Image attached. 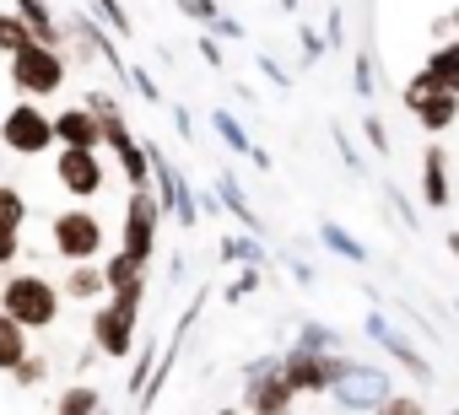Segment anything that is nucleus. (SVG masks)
<instances>
[{
    "instance_id": "f257e3e1",
    "label": "nucleus",
    "mask_w": 459,
    "mask_h": 415,
    "mask_svg": "<svg viewBox=\"0 0 459 415\" xmlns=\"http://www.w3.org/2000/svg\"><path fill=\"white\" fill-rule=\"evenodd\" d=\"M60 308H65L60 286L49 275H39V270H6V281H0V313L17 318L28 335L55 329L60 324Z\"/></svg>"
},
{
    "instance_id": "f03ea898",
    "label": "nucleus",
    "mask_w": 459,
    "mask_h": 415,
    "mask_svg": "<svg viewBox=\"0 0 459 415\" xmlns=\"http://www.w3.org/2000/svg\"><path fill=\"white\" fill-rule=\"evenodd\" d=\"M65 76H71V60H65V49H49V44H28L6 60V81L28 103H44V97L65 92Z\"/></svg>"
},
{
    "instance_id": "7ed1b4c3",
    "label": "nucleus",
    "mask_w": 459,
    "mask_h": 415,
    "mask_svg": "<svg viewBox=\"0 0 459 415\" xmlns=\"http://www.w3.org/2000/svg\"><path fill=\"white\" fill-rule=\"evenodd\" d=\"M49 249L60 265H87V259H103L108 249V227L98 211L87 205H71V211H55L49 216Z\"/></svg>"
},
{
    "instance_id": "20e7f679",
    "label": "nucleus",
    "mask_w": 459,
    "mask_h": 415,
    "mask_svg": "<svg viewBox=\"0 0 459 415\" xmlns=\"http://www.w3.org/2000/svg\"><path fill=\"white\" fill-rule=\"evenodd\" d=\"M157 227H162V205L152 189H130L125 199V222H119V254L135 259L141 270H152L157 259Z\"/></svg>"
},
{
    "instance_id": "39448f33",
    "label": "nucleus",
    "mask_w": 459,
    "mask_h": 415,
    "mask_svg": "<svg viewBox=\"0 0 459 415\" xmlns=\"http://www.w3.org/2000/svg\"><path fill=\"white\" fill-rule=\"evenodd\" d=\"M0 146L12 157H49L55 151V124H49L44 103L17 97L6 114H0Z\"/></svg>"
},
{
    "instance_id": "423d86ee",
    "label": "nucleus",
    "mask_w": 459,
    "mask_h": 415,
    "mask_svg": "<svg viewBox=\"0 0 459 415\" xmlns=\"http://www.w3.org/2000/svg\"><path fill=\"white\" fill-rule=\"evenodd\" d=\"M292 404H298V394H292L287 377H281V356H260V361H249L238 410H244V415H292Z\"/></svg>"
},
{
    "instance_id": "0eeeda50",
    "label": "nucleus",
    "mask_w": 459,
    "mask_h": 415,
    "mask_svg": "<svg viewBox=\"0 0 459 415\" xmlns=\"http://www.w3.org/2000/svg\"><path fill=\"white\" fill-rule=\"evenodd\" d=\"M146 146V157H152V194H157V205H162V211H173V222L178 227H195L200 222V199H195V189L184 183V173L168 162V151L157 146V140H141Z\"/></svg>"
},
{
    "instance_id": "6e6552de",
    "label": "nucleus",
    "mask_w": 459,
    "mask_h": 415,
    "mask_svg": "<svg viewBox=\"0 0 459 415\" xmlns=\"http://www.w3.org/2000/svg\"><path fill=\"white\" fill-rule=\"evenodd\" d=\"M135 340H141V313H130V308H119V302H92V351L98 356H114V361H125L130 351H135Z\"/></svg>"
},
{
    "instance_id": "1a4fd4ad",
    "label": "nucleus",
    "mask_w": 459,
    "mask_h": 415,
    "mask_svg": "<svg viewBox=\"0 0 459 415\" xmlns=\"http://www.w3.org/2000/svg\"><path fill=\"white\" fill-rule=\"evenodd\" d=\"M341 361H346V351H303V345H292L281 356V377H287L292 394H330V383L341 377Z\"/></svg>"
},
{
    "instance_id": "9d476101",
    "label": "nucleus",
    "mask_w": 459,
    "mask_h": 415,
    "mask_svg": "<svg viewBox=\"0 0 459 415\" xmlns=\"http://www.w3.org/2000/svg\"><path fill=\"white\" fill-rule=\"evenodd\" d=\"M330 394L346 404V410H378L389 394H394V377L384 367H368V361H341V377L330 383Z\"/></svg>"
},
{
    "instance_id": "9b49d317",
    "label": "nucleus",
    "mask_w": 459,
    "mask_h": 415,
    "mask_svg": "<svg viewBox=\"0 0 459 415\" xmlns=\"http://www.w3.org/2000/svg\"><path fill=\"white\" fill-rule=\"evenodd\" d=\"M55 183L71 199H92L108 183V162L103 151H82V146H55Z\"/></svg>"
},
{
    "instance_id": "f8f14e48",
    "label": "nucleus",
    "mask_w": 459,
    "mask_h": 415,
    "mask_svg": "<svg viewBox=\"0 0 459 415\" xmlns=\"http://www.w3.org/2000/svg\"><path fill=\"white\" fill-rule=\"evenodd\" d=\"M49 124H55V146L103 151V124H98V114H92V108H82V103H65V108H55V114H49Z\"/></svg>"
},
{
    "instance_id": "ddd939ff",
    "label": "nucleus",
    "mask_w": 459,
    "mask_h": 415,
    "mask_svg": "<svg viewBox=\"0 0 459 415\" xmlns=\"http://www.w3.org/2000/svg\"><path fill=\"white\" fill-rule=\"evenodd\" d=\"M12 12L22 17V28L33 33V44L65 49V28H60V12L49 6V0H12Z\"/></svg>"
},
{
    "instance_id": "4468645a",
    "label": "nucleus",
    "mask_w": 459,
    "mask_h": 415,
    "mask_svg": "<svg viewBox=\"0 0 459 415\" xmlns=\"http://www.w3.org/2000/svg\"><path fill=\"white\" fill-rule=\"evenodd\" d=\"M55 286H60L65 302H87V308L108 297V281H103V265H98V259H87V265H65V275H60Z\"/></svg>"
},
{
    "instance_id": "2eb2a0df",
    "label": "nucleus",
    "mask_w": 459,
    "mask_h": 415,
    "mask_svg": "<svg viewBox=\"0 0 459 415\" xmlns=\"http://www.w3.org/2000/svg\"><path fill=\"white\" fill-rule=\"evenodd\" d=\"M368 335H373V345H384V351H389V356H394L405 372L427 377V356H421V351H416V345H411L400 329H389V318H384V313H368Z\"/></svg>"
},
{
    "instance_id": "dca6fc26",
    "label": "nucleus",
    "mask_w": 459,
    "mask_h": 415,
    "mask_svg": "<svg viewBox=\"0 0 459 415\" xmlns=\"http://www.w3.org/2000/svg\"><path fill=\"white\" fill-rule=\"evenodd\" d=\"M421 194H427V205L432 211H448V157L437 151V146H427V157H421Z\"/></svg>"
},
{
    "instance_id": "f3484780",
    "label": "nucleus",
    "mask_w": 459,
    "mask_h": 415,
    "mask_svg": "<svg viewBox=\"0 0 459 415\" xmlns=\"http://www.w3.org/2000/svg\"><path fill=\"white\" fill-rule=\"evenodd\" d=\"M98 265H103L108 297H114V292H135V297H146V270H141L135 259H125V254H108V259H98Z\"/></svg>"
},
{
    "instance_id": "a211bd4d",
    "label": "nucleus",
    "mask_w": 459,
    "mask_h": 415,
    "mask_svg": "<svg viewBox=\"0 0 459 415\" xmlns=\"http://www.w3.org/2000/svg\"><path fill=\"white\" fill-rule=\"evenodd\" d=\"M416 119H421V130H427V135L448 130V124L459 119V92H432V97L416 108Z\"/></svg>"
},
{
    "instance_id": "6ab92c4d",
    "label": "nucleus",
    "mask_w": 459,
    "mask_h": 415,
    "mask_svg": "<svg viewBox=\"0 0 459 415\" xmlns=\"http://www.w3.org/2000/svg\"><path fill=\"white\" fill-rule=\"evenodd\" d=\"M421 71H427V76H432L443 92H459V38H448L443 49H432Z\"/></svg>"
},
{
    "instance_id": "aec40b11",
    "label": "nucleus",
    "mask_w": 459,
    "mask_h": 415,
    "mask_svg": "<svg viewBox=\"0 0 459 415\" xmlns=\"http://www.w3.org/2000/svg\"><path fill=\"white\" fill-rule=\"evenodd\" d=\"M216 194H221L227 211L244 222V233H249V238H260V216L249 211V199H244V189H238V178H233V173H216Z\"/></svg>"
},
{
    "instance_id": "412c9836",
    "label": "nucleus",
    "mask_w": 459,
    "mask_h": 415,
    "mask_svg": "<svg viewBox=\"0 0 459 415\" xmlns=\"http://www.w3.org/2000/svg\"><path fill=\"white\" fill-rule=\"evenodd\" d=\"M33 351V335L17 324V318H6V313H0V372H12L22 356Z\"/></svg>"
},
{
    "instance_id": "4be33fe9",
    "label": "nucleus",
    "mask_w": 459,
    "mask_h": 415,
    "mask_svg": "<svg viewBox=\"0 0 459 415\" xmlns=\"http://www.w3.org/2000/svg\"><path fill=\"white\" fill-rule=\"evenodd\" d=\"M114 167L125 173V183H130V189H152V157H146V146H141V140H130L125 151H114Z\"/></svg>"
},
{
    "instance_id": "5701e85b",
    "label": "nucleus",
    "mask_w": 459,
    "mask_h": 415,
    "mask_svg": "<svg viewBox=\"0 0 459 415\" xmlns=\"http://www.w3.org/2000/svg\"><path fill=\"white\" fill-rule=\"evenodd\" d=\"M103 410V394L92 383H65V394L55 399V415H98Z\"/></svg>"
},
{
    "instance_id": "b1692460",
    "label": "nucleus",
    "mask_w": 459,
    "mask_h": 415,
    "mask_svg": "<svg viewBox=\"0 0 459 415\" xmlns=\"http://www.w3.org/2000/svg\"><path fill=\"white\" fill-rule=\"evenodd\" d=\"M0 227H17V233L28 227V194L6 178H0Z\"/></svg>"
},
{
    "instance_id": "393cba45",
    "label": "nucleus",
    "mask_w": 459,
    "mask_h": 415,
    "mask_svg": "<svg viewBox=\"0 0 459 415\" xmlns=\"http://www.w3.org/2000/svg\"><path fill=\"white\" fill-rule=\"evenodd\" d=\"M211 124H216V135H221V146H227V151H238V157H255V140L244 135V124H238L233 114H227V108H216V114H211Z\"/></svg>"
},
{
    "instance_id": "a878e982",
    "label": "nucleus",
    "mask_w": 459,
    "mask_h": 415,
    "mask_svg": "<svg viewBox=\"0 0 459 415\" xmlns=\"http://www.w3.org/2000/svg\"><path fill=\"white\" fill-rule=\"evenodd\" d=\"M221 259L227 265H244V270H260L265 249H260V238H221Z\"/></svg>"
},
{
    "instance_id": "bb28decb",
    "label": "nucleus",
    "mask_w": 459,
    "mask_h": 415,
    "mask_svg": "<svg viewBox=\"0 0 459 415\" xmlns=\"http://www.w3.org/2000/svg\"><path fill=\"white\" fill-rule=\"evenodd\" d=\"M28 44H33V33H28V28H22V17L6 6V12H0V55L12 60V55H17V49H28Z\"/></svg>"
},
{
    "instance_id": "cd10ccee",
    "label": "nucleus",
    "mask_w": 459,
    "mask_h": 415,
    "mask_svg": "<svg viewBox=\"0 0 459 415\" xmlns=\"http://www.w3.org/2000/svg\"><path fill=\"white\" fill-rule=\"evenodd\" d=\"M319 238H325V249H335V254H341V259H351V265H362V259H368V249H362L351 233H341L335 222H325V227H319Z\"/></svg>"
},
{
    "instance_id": "c85d7f7f",
    "label": "nucleus",
    "mask_w": 459,
    "mask_h": 415,
    "mask_svg": "<svg viewBox=\"0 0 459 415\" xmlns=\"http://www.w3.org/2000/svg\"><path fill=\"white\" fill-rule=\"evenodd\" d=\"M298 345H303V351H341V329H330V324H314V318H308V324L298 329Z\"/></svg>"
},
{
    "instance_id": "c756f323",
    "label": "nucleus",
    "mask_w": 459,
    "mask_h": 415,
    "mask_svg": "<svg viewBox=\"0 0 459 415\" xmlns=\"http://www.w3.org/2000/svg\"><path fill=\"white\" fill-rule=\"evenodd\" d=\"M92 12H98L103 28H114V38H130L135 33V22H130V12L119 6V0H92Z\"/></svg>"
},
{
    "instance_id": "7c9ffc66",
    "label": "nucleus",
    "mask_w": 459,
    "mask_h": 415,
    "mask_svg": "<svg viewBox=\"0 0 459 415\" xmlns=\"http://www.w3.org/2000/svg\"><path fill=\"white\" fill-rule=\"evenodd\" d=\"M12 377H17V383H22V388H39V383H44V377H49V361H44V356H39V351H28V356H22V361H17V367H12Z\"/></svg>"
},
{
    "instance_id": "2f4dec72",
    "label": "nucleus",
    "mask_w": 459,
    "mask_h": 415,
    "mask_svg": "<svg viewBox=\"0 0 459 415\" xmlns=\"http://www.w3.org/2000/svg\"><path fill=\"white\" fill-rule=\"evenodd\" d=\"M432 92H443V87H437V81H432L427 71H416V76H411V87H405V108L416 114V108H421V103H427Z\"/></svg>"
},
{
    "instance_id": "473e14b6",
    "label": "nucleus",
    "mask_w": 459,
    "mask_h": 415,
    "mask_svg": "<svg viewBox=\"0 0 459 415\" xmlns=\"http://www.w3.org/2000/svg\"><path fill=\"white\" fill-rule=\"evenodd\" d=\"M152 361H157V340L135 345V372H130V388H135V394L146 388V377H152Z\"/></svg>"
},
{
    "instance_id": "72a5a7b5",
    "label": "nucleus",
    "mask_w": 459,
    "mask_h": 415,
    "mask_svg": "<svg viewBox=\"0 0 459 415\" xmlns=\"http://www.w3.org/2000/svg\"><path fill=\"white\" fill-rule=\"evenodd\" d=\"M22 254H28V249H22V233H17V227H0V270H12Z\"/></svg>"
},
{
    "instance_id": "f704fd0d",
    "label": "nucleus",
    "mask_w": 459,
    "mask_h": 415,
    "mask_svg": "<svg viewBox=\"0 0 459 415\" xmlns=\"http://www.w3.org/2000/svg\"><path fill=\"white\" fill-rule=\"evenodd\" d=\"M125 81H130V87H135V92H141V97H146V103H152V108H157V103H162V87H157V81H152V71H141V65H130V76H125Z\"/></svg>"
},
{
    "instance_id": "c9c22d12",
    "label": "nucleus",
    "mask_w": 459,
    "mask_h": 415,
    "mask_svg": "<svg viewBox=\"0 0 459 415\" xmlns=\"http://www.w3.org/2000/svg\"><path fill=\"white\" fill-rule=\"evenodd\" d=\"M378 415H421V399H416V394H389V399L378 404Z\"/></svg>"
},
{
    "instance_id": "e433bc0d",
    "label": "nucleus",
    "mask_w": 459,
    "mask_h": 415,
    "mask_svg": "<svg viewBox=\"0 0 459 415\" xmlns=\"http://www.w3.org/2000/svg\"><path fill=\"white\" fill-rule=\"evenodd\" d=\"M178 12L195 17V22H216V17H221V12H216V0H178Z\"/></svg>"
},
{
    "instance_id": "4c0bfd02",
    "label": "nucleus",
    "mask_w": 459,
    "mask_h": 415,
    "mask_svg": "<svg viewBox=\"0 0 459 415\" xmlns=\"http://www.w3.org/2000/svg\"><path fill=\"white\" fill-rule=\"evenodd\" d=\"M255 286H260V270H244V275H238L233 286H227V302H238V297H249Z\"/></svg>"
},
{
    "instance_id": "58836bf2",
    "label": "nucleus",
    "mask_w": 459,
    "mask_h": 415,
    "mask_svg": "<svg viewBox=\"0 0 459 415\" xmlns=\"http://www.w3.org/2000/svg\"><path fill=\"white\" fill-rule=\"evenodd\" d=\"M351 87H357L362 97L373 92V60H368V55H357V81H351Z\"/></svg>"
},
{
    "instance_id": "ea45409f",
    "label": "nucleus",
    "mask_w": 459,
    "mask_h": 415,
    "mask_svg": "<svg viewBox=\"0 0 459 415\" xmlns=\"http://www.w3.org/2000/svg\"><path fill=\"white\" fill-rule=\"evenodd\" d=\"M362 135H368V146H373V151H389V140H384V124H378V119H362Z\"/></svg>"
},
{
    "instance_id": "a19ab883",
    "label": "nucleus",
    "mask_w": 459,
    "mask_h": 415,
    "mask_svg": "<svg viewBox=\"0 0 459 415\" xmlns=\"http://www.w3.org/2000/svg\"><path fill=\"white\" fill-rule=\"evenodd\" d=\"M211 28H216V33H227V38H244V28H238V22H233V17H216V22H211Z\"/></svg>"
},
{
    "instance_id": "79ce46f5",
    "label": "nucleus",
    "mask_w": 459,
    "mask_h": 415,
    "mask_svg": "<svg viewBox=\"0 0 459 415\" xmlns=\"http://www.w3.org/2000/svg\"><path fill=\"white\" fill-rule=\"evenodd\" d=\"M216 415H244V410H238V404H227V410H216Z\"/></svg>"
},
{
    "instance_id": "37998d69",
    "label": "nucleus",
    "mask_w": 459,
    "mask_h": 415,
    "mask_svg": "<svg viewBox=\"0 0 459 415\" xmlns=\"http://www.w3.org/2000/svg\"><path fill=\"white\" fill-rule=\"evenodd\" d=\"M448 249H454V254H459V233H448Z\"/></svg>"
},
{
    "instance_id": "c03bdc74",
    "label": "nucleus",
    "mask_w": 459,
    "mask_h": 415,
    "mask_svg": "<svg viewBox=\"0 0 459 415\" xmlns=\"http://www.w3.org/2000/svg\"><path fill=\"white\" fill-rule=\"evenodd\" d=\"M448 22H454V33H459V6H454V17H448Z\"/></svg>"
},
{
    "instance_id": "a18cd8bd",
    "label": "nucleus",
    "mask_w": 459,
    "mask_h": 415,
    "mask_svg": "<svg viewBox=\"0 0 459 415\" xmlns=\"http://www.w3.org/2000/svg\"><path fill=\"white\" fill-rule=\"evenodd\" d=\"M454 415H459V410H454Z\"/></svg>"
}]
</instances>
